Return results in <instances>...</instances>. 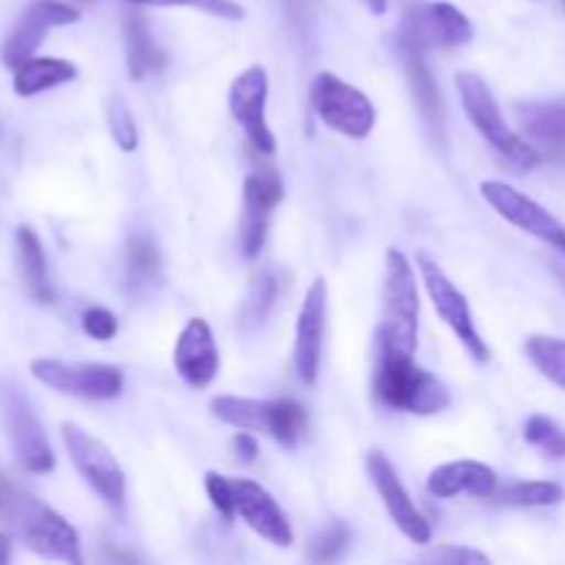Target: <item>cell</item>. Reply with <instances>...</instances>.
<instances>
[{
  "mask_svg": "<svg viewBox=\"0 0 565 565\" xmlns=\"http://www.w3.org/2000/svg\"><path fill=\"white\" fill-rule=\"evenodd\" d=\"M31 373L39 384L81 397V401H114L125 390V373L103 362H61V359H36Z\"/></svg>",
  "mask_w": 565,
  "mask_h": 565,
  "instance_id": "obj_8",
  "label": "cell"
},
{
  "mask_svg": "<svg viewBox=\"0 0 565 565\" xmlns=\"http://www.w3.org/2000/svg\"><path fill=\"white\" fill-rule=\"evenodd\" d=\"M204 489H207L210 502L224 516V522H232L235 519V480H226L218 472H207L204 475Z\"/></svg>",
  "mask_w": 565,
  "mask_h": 565,
  "instance_id": "obj_33",
  "label": "cell"
},
{
  "mask_svg": "<svg viewBox=\"0 0 565 565\" xmlns=\"http://www.w3.org/2000/svg\"><path fill=\"white\" fill-rule=\"evenodd\" d=\"M364 463H367L370 480H373L375 491H379L381 502H384L386 513H390L392 522L397 524V530H401L408 541H414V544H430V539H434L430 522L423 516V511L414 505V500L408 497L401 478H397L390 458L381 450H370L367 461Z\"/></svg>",
  "mask_w": 565,
  "mask_h": 565,
  "instance_id": "obj_15",
  "label": "cell"
},
{
  "mask_svg": "<svg viewBox=\"0 0 565 565\" xmlns=\"http://www.w3.org/2000/svg\"><path fill=\"white\" fill-rule=\"evenodd\" d=\"M475 28L469 17L458 6L439 0V3L417 6V9H412L403 17L397 47H414L419 53L452 50L469 44Z\"/></svg>",
  "mask_w": 565,
  "mask_h": 565,
  "instance_id": "obj_10",
  "label": "cell"
},
{
  "mask_svg": "<svg viewBox=\"0 0 565 565\" xmlns=\"http://www.w3.org/2000/svg\"><path fill=\"white\" fill-rule=\"evenodd\" d=\"M268 88H270L268 72H265V66L259 64L243 70L230 86L232 119H235L237 125H241V130L246 132L248 143L263 154L276 152V136L270 132L268 119H265V108H268Z\"/></svg>",
  "mask_w": 565,
  "mask_h": 565,
  "instance_id": "obj_13",
  "label": "cell"
},
{
  "mask_svg": "<svg viewBox=\"0 0 565 565\" xmlns=\"http://www.w3.org/2000/svg\"><path fill=\"white\" fill-rule=\"evenodd\" d=\"M419 561L439 563V565H483V563H491V557L483 555V552H478V550H469V546L445 544V546H436V550L425 552Z\"/></svg>",
  "mask_w": 565,
  "mask_h": 565,
  "instance_id": "obj_34",
  "label": "cell"
},
{
  "mask_svg": "<svg viewBox=\"0 0 565 565\" xmlns=\"http://www.w3.org/2000/svg\"><path fill=\"white\" fill-rule=\"evenodd\" d=\"M480 196H483L508 224L527 232V235L539 237V241L550 243L552 248L565 254V224L561 218H555L544 204H539L535 199H530L527 193H522L519 188L500 180L480 182Z\"/></svg>",
  "mask_w": 565,
  "mask_h": 565,
  "instance_id": "obj_12",
  "label": "cell"
},
{
  "mask_svg": "<svg viewBox=\"0 0 565 565\" xmlns=\"http://www.w3.org/2000/svg\"><path fill=\"white\" fill-rule=\"evenodd\" d=\"M326 318H329V287H326V279H315L298 312L296 348H292V364L303 384L318 381L320 362H323Z\"/></svg>",
  "mask_w": 565,
  "mask_h": 565,
  "instance_id": "obj_16",
  "label": "cell"
},
{
  "mask_svg": "<svg viewBox=\"0 0 565 565\" xmlns=\"http://www.w3.org/2000/svg\"><path fill=\"white\" fill-rule=\"evenodd\" d=\"M61 436H64L72 467H75L77 475L92 486L94 494L103 497V500L114 508L125 505L127 480L119 461L114 458V452H110L97 436H92L88 430H83L81 425L75 423L61 425Z\"/></svg>",
  "mask_w": 565,
  "mask_h": 565,
  "instance_id": "obj_11",
  "label": "cell"
},
{
  "mask_svg": "<svg viewBox=\"0 0 565 565\" xmlns=\"http://www.w3.org/2000/svg\"><path fill=\"white\" fill-rule=\"evenodd\" d=\"M77 77V66L66 58H28L14 70V92L20 97H36L47 88L64 86Z\"/></svg>",
  "mask_w": 565,
  "mask_h": 565,
  "instance_id": "obj_23",
  "label": "cell"
},
{
  "mask_svg": "<svg viewBox=\"0 0 565 565\" xmlns=\"http://www.w3.org/2000/svg\"><path fill=\"white\" fill-rule=\"evenodd\" d=\"M364 6H367V11H373L375 17L386 14V9H390V0H362Z\"/></svg>",
  "mask_w": 565,
  "mask_h": 565,
  "instance_id": "obj_38",
  "label": "cell"
},
{
  "mask_svg": "<svg viewBox=\"0 0 565 565\" xmlns=\"http://www.w3.org/2000/svg\"><path fill=\"white\" fill-rule=\"evenodd\" d=\"M11 561V539L6 533H0V565Z\"/></svg>",
  "mask_w": 565,
  "mask_h": 565,
  "instance_id": "obj_39",
  "label": "cell"
},
{
  "mask_svg": "<svg viewBox=\"0 0 565 565\" xmlns=\"http://www.w3.org/2000/svg\"><path fill=\"white\" fill-rule=\"evenodd\" d=\"M524 351H527V359L544 379H550L552 384L565 390V340L533 334L524 342Z\"/></svg>",
  "mask_w": 565,
  "mask_h": 565,
  "instance_id": "obj_27",
  "label": "cell"
},
{
  "mask_svg": "<svg viewBox=\"0 0 565 565\" xmlns=\"http://www.w3.org/2000/svg\"><path fill=\"white\" fill-rule=\"evenodd\" d=\"M81 323H83V331H86L92 340H99V342L114 340L116 331H119V320H116V315L105 307H88L86 312H83Z\"/></svg>",
  "mask_w": 565,
  "mask_h": 565,
  "instance_id": "obj_35",
  "label": "cell"
},
{
  "mask_svg": "<svg viewBox=\"0 0 565 565\" xmlns=\"http://www.w3.org/2000/svg\"><path fill=\"white\" fill-rule=\"evenodd\" d=\"M0 524L14 535L20 544L47 561H61L77 565L81 557V539L75 527L61 513L44 505L28 491L17 489L11 480L0 475Z\"/></svg>",
  "mask_w": 565,
  "mask_h": 565,
  "instance_id": "obj_1",
  "label": "cell"
},
{
  "mask_svg": "<svg viewBox=\"0 0 565 565\" xmlns=\"http://www.w3.org/2000/svg\"><path fill=\"white\" fill-rule=\"evenodd\" d=\"M125 270H127V281H130V287H136V290L158 281L160 279L158 243L147 235H132L130 241H127Z\"/></svg>",
  "mask_w": 565,
  "mask_h": 565,
  "instance_id": "obj_26",
  "label": "cell"
},
{
  "mask_svg": "<svg viewBox=\"0 0 565 565\" xmlns=\"http://www.w3.org/2000/svg\"><path fill=\"white\" fill-rule=\"evenodd\" d=\"M524 136L535 149H546L550 158L565 160V97L519 103L513 108Z\"/></svg>",
  "mask_w": 565,
  "mask_h": 565,
  "instance_id": "obj_20",
  "label": "cell"
},
{
  "mask_svg": "<svg viewBox=\"0 0 565 565\" xmlns=\"http://www.w3.org/2000/svg\"><path fill=\"white\" fill-rule=\"evenodd\" d=\"M221 423L237 430H259L281 447H296L307 436L309 414L296 401H252V397L221 395L210 403Z\"/></svg>",
  "mask_w": 565,
  "mask_h": 565,
  "instance_id": "obj_5",
  "label": "cell"
},
{
  "mask_svg": "<svg viewBox=\"0 0 565 565\" xmlns=\"http://www.w3.org/2000/svg\"><path fill=\"white\" fill-rule=\"evenodd\" d=\"M497 502L508 508H550L563 502L565 489L552 480H527V483H513L508 489L497 491Z\"/></svg>",
  "mask_w": 565,
  "mask_h": 565,
  "instance_id": "obj_28",
  "label": "cell"
},
{
  "mask_svg": "<svg viewBox=\"0 0 565 565\" xmlns=\"http://www.w3.org/2000/svg\"><path fill=\"white\" fill-rule=\"evenodd\" d=\"M401 53H403V66H406L408 83H412L414 99H417L425 121H428L434 130L441 132V127H445V103H441V92L436 88L434 75H430L428 64H425L423 58L425 53H419V50L414 47H401Z\"/></svg>",
  "mask_w": 565,
  "mask_h": 565,
  "instance_id": "obj_24",
  "label": "cell"
},
{
  "mask_svg": "<svg viewBox=\"0 0 565 565\" xmlns=\"http://www.w3.org/2000/svg\"><path fill=\"white\" fill-rule=\"evenodd\" d=\"M77 20H81L77 9L61 3V0H33V3L25 6L20 20L14 22L6 42L0 44V64L17 70L22 61L33 58V53L44 42L50 28L72 25Z\"/></svg>",
  "mask_w": 565,
  "mask_h": 565,
  "instance_id": "obj_14",
  "label": "cell"
},
{
  "mask_svg": "<svg viewBox=\"0 0 565 565\" xmlns=\"http://www.w3.org/2000/svg\"><path fill=\"white\" fill-rule=\"evenodd\" d=\"M524 439L541 450L544 456H550L552 461H563L565 458V430L555 419L544 417V414H535L524 425Z\"/></svg>",
  "mask_w": 565,
  "mask_h": 565,
  "instance_id": "obj_30",
  "label": "cell"
},
{
  "mask_svg": "<svg viewBox=\"0 0 565 565\" xmlns=\"http://www.w3.org/2000/svg\"><path fill=\"white\" fill-rule=\"evenodd\" d=\"M456 83L469 121H472L475 130L489 141V147L494 149L500 158H505L508 163L516 166V169H535L544 154H541L527 138H522L511 125H508L489 83L480 75H475V72H458Z\"/></svg>",
  "mask_w": 565,
  "mask_h": 565,
  "instance_id": "obj_4",
  "label": "cell"
},
{
  "mask_svg": "<svg viewBox=\"0 0 565 565\" xmlns=\"http://www.w3.org/2000/svg\"><path fill=\"white\" fill-rule=\"evenodd\" d=\"M312 110L329 130L362 141L375 127V105L356 86L337 77L334 72H320L312 83Z\"/></svg>",
  "mask_w": 565,
  "mask_h": 565,
  "instance_id": "obj_7",
  "label": "cell"
},
{
  "mask_svg": "<svg viewBox=\"0 0 565 565\" xmlns=\"http://www.w3.org/2000/svg\"><path fill=\"white\" fill-rule=\"evenodd\" d=\"M379 345V362L373 373V392L379 403L395 412L434 417L450 406V392L434 373L419 367L414 356H401L392 348Z\"/></svg>",
  "mask_w": 565,
  "mask_h": 565,
  "instance_id": "obj_2",
  "label": "cell"
},
{
  "mask_svg": "<svg viewBox=\"0 0 565 565\" xmlns=\"http://www.w3.org/2000/svg\"><path fill=\"white\" fill-rule=\"evenodd\" d=\"M193 6V9L204 11V14L221 17V20H243V6L235 0H163V6Z\"/></svg>",
  "mask_w": 565,
  "mask_h": 565,
  "instance_id": "obj_36",
  "label": "cell"
},
{
  "mask_svg": "<svg viewBox=\"0 0 565 565\" xmlns=\"http://www.w3.org/2000/svg\"><path fill=\"white\" fill-rule=\"evenodd\" d=\"M125 44H127V70L132 81H143L149 72H158L166 66V55L152 42L147 20L141 14L125 17Z\"/></svg>",
  "mask_w": 565,
  "mask_h": 565,
  "instance_id": "obj_25",
  "label": "cell"
},
{
  "mask_svg": "<svg viewBox=\"0 0 565 565\" xmlns=\"http://www.w3.org/2000/svg\"><path fill=\"white\" fill-rule=\"evenodd\" d=\"M276 301V279L270 274H259L257 279L252 281V287H248V296L246 301H243V309H241V320L246 329H257V326L265 323V318H268L270 307H274Z\"/></svg>",
  "mask_w": 565,
  "mask_h": 565,
  "instance_id": "obj_29",
  "label": "cell"
},
{
  "mask_svg": "<svg viewBox=\"0 0 565 565\" xmlns=\"http://www.w3.org/2000/svg\"><path fill=\"white\" fill-rule=\"evenodd\" d=\"M428 491L439 500H452V497H478L489 500L497 494V472L480 461H450L441 463L430 472Z\"/></svg>",
  "mask_w": 565,
  "mask_h": 565,
  "instance_id": "obj_21",
  "label": "cell"
},
{
  "mask_svg": "<svg viewBox=\"0 0 565 565\" xmlns=\"http://www.w3.org/2000/svg\"><path fill=\"white\" fill-rule=\"evenodd\" d=\"M381 301L384 303H381V326L375 342L392 348L401 356H414L419 331V287L412 263L397 248H386Z\"/></svg>",
  "mask_w": 565,
  "mask_h": 565,
  "instance_id": "obj_3",
  "label": "cell"
},
{
  "mask_svg": "<svg viewBox=\"0 0 565 565\" xmlns=\"http://www.w3.org/2000/svg\"><path fill=\"white\" fill-rule=\"evenodd\" d=\"M108 125H110V136H114V141L119 143L121 152H132V149L138 147L136 119H132L130 110L121 105V99H114V103H110Z\"/></svg>",
  "mask_w": 565,
  "mask_h": 565,
  "instance_id": "obj_32",
  "label": "cell"
},
{
  "mask_svg": "<svg viewBox=\"0 0 565 565\" xmlns=\"http://www.w3.org/2000/svg\"><path fill=\"white\" fill-rule=\"evenodd\" d=\"M127 3H141V6H163V0H127Z\"/></svg>",
  "mask_w": 565,
  "mask_h": 565,
  "instance_id": "obj_40",
  "label": "cell"
},
{
  "mask_svg": "<svg viewBox=\"0 0 565 565\" xmlns=\"http://www.w3.org/2000/svg\"><path fill=\"white\" fill-rule=\"evenodd\" d=\"M0 423H3L6 439L11 441V450H14L17 461L25 472H53L55 452L20 384L9 381V384L0 386Z\"/></svg>",
  "mask_w": 565,
  "mask_h": 565,
  "instance_id": "obj_6",
  "label": "cell"
},
{
  "mask_svg": "<svg viewBox=\"0 0 565 565\" xmlns=\"http://www.w3.org/2000/svg\"><path fill=\"white\" fill-rule=\"evenodd\" d=\"M174 370L191 390H207L221 370V353L207 320H188L174 345Z\"/></svg>",
  "mask_w": 565,
  "mask_h": 565,
  "instance_id": "obj_18",
  "label": "cell"
},
{
  "mask_svg": "<svg viewBox=\"0 0 565 565\" xmlns=\"http://www.w3.org/2000/svg\"><path fill=\"white\" fill-rule=\"evenodd\" d=\"M235 516H241L259 539L270 541L279 550H287L296 541L279 502L254 480H235Z\"/></svg>",
  "mask_w": 565,
  "mask_h": 565,
  "instance_id": "obj_19",
  "label": "cell"
},
{
  "mask_svg": "<svg viewBox=\"0 0 565 565\" xmlns=\"http://www.w3.org/2000/svg\"><path fill=\"white\" fill-rule=\"evenodd\" d=\"M417 265H419V276L425 281V290H428L430 303H434L436 315L450 326L452 334L458 337V342L463 345V351L475 359L478 364H486L491 359L489 345L480 337L478 326H475L472 309H469L467 296L452 285L450 276L439 268V263L428 257V254L419 252L417 254Z\"/></svg>",
  "mask_w": 565,
  "mask_h": 565,
  "instance_id": "obj_9",
  "label": "cell"
},
{
  "mask_svg": "<svg viewBox=\"0 0 565 565\" xmlns=\"http://www.w3.org/2000/svg\"><path fill=\"white\" fill-rule=\"evenodd\" d=\"M232 452H235L241 463H254L259 456V445L252 434L241 430V434H235V439H232Z\"/></svg>",
  "mask_w": 565,
  "mask_h": 565,
  "instance_id": "obj_37",
  "label": "cell"
},
{
  "mask_svg": "<svg viewBox=\"0 0 565 565\" xmlns=\"http://www.w3.org/2000/svg\"><path fill=\"white\" fill-rule=\"evenodd\" d=\"M14 246L22 281H25L33 301L53 303L55 290L47 279V259H44V248L42 241L36 237V232H33L31 226H20V230L14 232Z\"/></svg>",
  "mask_w": 565,
  "mask_h": 565,
  "instance_id": "obj_22",
  "label": "cell"
},
{
  "mask_svg": "<svg viewBox=\"0 0 565 565\" xmlns=\"http://www.w3.org/2000/svg\"><path fill=\"white\" fill-rule=\"evenodd\" d=\"M285 196L276 171H263V174H248L243 185V218H241V248L248 259L257 257L265 246L268 235V221L274 215L276 204Z\"/></svg>",
  "mask_w": 565,
  "mask_h": 565,
  "instance_id": "obj_17",
  "label": "cell"
},
{
  "mask_svg": "<svg viewBox=\"0 0 565 565\" xmlns=\"http://www.w3.org/2000/svg\"><path fill=\"white\" fill-rule=\"evenodd\" d=\"M348 544H351V530H348V524L331 522L329 527L320 530V533L315 535L312 546H309V561L315 563L337 561V557H342V552L348 550Z\"/></svg>",
  "mask_w": 565,
  "mask_h": 565,
  "instance_id": "obj_31",
  "label": "cell"
},
{
  "mask_svg": "<svg viewBox=\"0 0 565 565\" xmlns=\"http://www.w3.org/2000/svg\"><path fill=\"white\" fill-rule=\"evenodd\" d=\"M563 3H565V0H563Z\"/></svg>",
  "mask_w": 565,
  "mask_h": 565,
  "instance_id": "obj_41",
  "label": "cell"
}]
</instances>
